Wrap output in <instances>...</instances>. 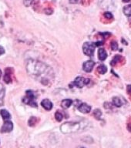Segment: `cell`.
Returning a JSON list of instances; mask_svg holds the SVG:
<instances>
[{"label":"cell","mask_w":131,"mask_h":148,"mask_svg":"<svg viewBox=\"0 0 131 148\" xmlns=\"http://www.w3.org/2000/svg\"><path fill=\"white\" fill-rule=\"evenodd\" d=\"M26 69L28 73L33 77H40L43 74L48 73L49 67H48L45 63L37 60H30L26 64Z\"/></svg>","instance_id":"6da1fadb"},{"label":"cell","mask_w":131,"mask_h":148,"mask_svg":"<svg viewBox=\"0 0 131 148\" xmlns=\"http://www.w3.org/2000/svg\"><path fill=\"white\" fill-rule=\"evenodd\" d=\"M88 123L87 120H82L80 122H67L60 126V130L62 134L77 133L80 130H84L88 127Z\"/></svg>","instance_id":"7a4b0ae2"},{"label":"cell","mask_w":131,"mask_h":148,"mask_svg":"<svg viewBox=\"0 0 131 148\" xmlns=\"http://www.w3.org/2000/svg\"><path fill=\"white\" fill-rule=\"evenodd\" d=\"M23 102L24 103L29 105L32 107H37V103L36 102V95L32 90L26 91V95L23 99Z\"/></svg>","instance_id":"3957f363"},{"label":"cell","mask_w":131,"mask_h":148,"mask_svg":"<svg viewBox=\"0 0 131 148\" xmlns=\"http://www.w3.org/2000/svg\"><path fill=\"white\" fill-rule=\"evenodd\" d=\"M97 46V43L94 42H85L83 46V53L88 56H93L94 53V49Z\"/></svg>","instance_id":"277c9868"},{"label":"cell","mask_w":131,"mask_h":148,"mask_svg":"<svg viewBox=\"0 0 131 148\" xmlns=\"http://www.w3.org/2000/svg\"><path fill=\"white\" fill-rule=\"evenodd\" d=\"M90 83V79L83 78L82 76H77L73 82V84L78 88L83 87L85 85H87Z\"/></svg>","instance_id":"5b68a950"},{"label":"cell","mask_w":131,"mask_h":148,"mask_svg":"<svg viewBox=\"0 0 131 148\" xmlns=\"http://www.w3.org/2000/svg\"><path fill=\"white\" fill-rule=\"evenodd\" d=\"M13 129V123L10 120H5L4 124L2 125V127H1V130L0 132L2 134H4V133H9L11 132Z\"/></svg>","instance_id":"8992f818"},{"label":"cell","mask_w":131,"mask_h":148,"mask_svg":"<svg viewBox=\"0 0 131 148\" xmlns=\"http://www.w3.org/2000/svg\"><path fill=\"white\" fill-rule=\"evenodd\" d=\"M95 62L92 60H88V61H86V62H83V70L86 73H90L92 71L93 69V66H94Z\"/></svg>","instance_id":"52a82bcc"},{"label":"cell","mask_w":131,"mask_h":148,"mask_svg":"<svg viewBox=\"0 0 131 148\" xmlns=\"http://www.w3.org/2000/svg\"><path fill=\"white\" fill-rule=\"evenodd\" d=\"M12 69L10 68H7L5 71V75H4V81L7 84L12 83Z\"/></svg>","instance_id":"ba28073f"},{"label":"cell","mask_w":131,"mask_h":148,"mask_svg":"<svg viewBox=\"0 0 131 148\" xmlns=\"http://www.w3.org/2000/svg\"><path fill=\"white\" fill-rule=\"evenodd\" d=\"M79 111L83 113H88L91 111V106L86 103H80L78 106Z\"/></svg>","instance_id":"9c48e42d"},{"label":"cell","mask_w":131,"mask_h":148,"mask_svg":"<svg viewBox=\"0 0 131 148\" xmlns=\"http://www.w3.org/2000/svg\"><path fill=\"white\" fill-rule=\"evenodd\" d=\"M41 105L46 110H50L53 109V103L48 99H44L43 100H42Z\"/></svg>","instance_id":"30bf717a"},{"label":"cell","mask_w":131,"mask_h":148,"mask_svg":"<svg viewBox=\"0 0 131 148\" xmlns=\"http://www.w3.org/2000/svg\"><path fill=\"white\" fill-rule=\"evenodd\" d=\"M98 57H99V60H101V61H104L106 59L107 57V53H106V50L103 48H100L98 51Z\"/></svg>","instance_id":"8fae6325"},{"label":"cell","mask_w":131,"mask_h":148,"mask_svg":"<svg viewBox=\"0 0 131 148\" xmlns=\"http://www.w3.org/2000/svg\"><path fill=\"white\" fill-rule=\"evenodd\" d=\"M5 87L2 83H0V106L4 105Z\"/></svg>","instance_id":"7c38bea8"},{"label":"cell","mask_w":131,"mask_h":148,"mask_svg":"<svg viewBox=\"0 0 131 148\" xmlns=\"http://www.w3.org/2000/svg\"><path fill=\"white\" fill-rule=\"evenodd\" d=\"M73 103V100L70 99H63L61 103V106L63 109H68L69 106H71Z\"/></svg>","instance_id":"4fadbf2b"},{"label":"cell","mask_w":131,"mask_h":148,"mask_svg":"<svg viewBox=\"0 0 131 148\" xmlns=\"http://www.w3.org/2000/svg\"><path fill=\"white\" fill-rule=\"evenodd\" d=\"M0 114L2 116V119L4 120H9L11 118L10 113L6 110H0Z\"/></svg>","instance_id":"5bb4252c"},{"label":"cell","mask_w":131,"mask_h":148,"mask_svg":"<svg viewBox=\"0 0 131 148\" xmlns=\"http://www.w3.org/2000/svg\"><path fill=\"white\" fill-rule=\"evenodd\" d=\"M113 103L114 106H117V107H120L123 105V102L119 97H115L113 98Z\"/></svg>","instance_id":"9a60e30c"},{"label":"cell","mask_w":131,"mask_h":148,"mask_svg":"<svg viewBox=\"0 0 131 148\" xmlns=\"http://www.w3.org/2000/svg\"><path fill=\"white\" fill-rule=\"evenodd\" d=\"M97 70L99 72L100 74H105L107 71V68L105 65L102 64V65H99L98 68H97Z\"/></svg>","instance_id":"2e32d148"},{"label":"cell","mask_w":131,"mask_h":148,"mask_svg":"<svg viewBox=\"0 0 131 148\" xmlns=\"http://www.w3.org/2000/svg\"><path fill=\"white\" fill-rule=\"evenodd\" d=\"M123 12L127 16H131V4L126 5L123 8Z\"/></svg>","instance_id":"e0dca14e"},{"label":"cell","mask_w":131,"mask_h":148,"mask_svg":"<svg viewBox=\"0 0 131 148\" xmlns=\"http://www.w3.org/2000/svg\"><path fill=\"white\" fill-rule=\"evenodd\" d=\"M93 116H94L95 117H96V119H97V120H99L102 116L101 110H99V109L95 110L93 111Z\"/></svg>","instance_id":"ac0fdd59"},{"label":"cell","mask_w":131,"mask_h":148,"mask_svg":"<svg viewBox=\"0 0 131 148\" xmlns=\"http://www.w3.org/2000/svg\"><path fill=\"white\" fill-rule=\"evenodd\" d=\"M55 117L56 120H57V121H59V122H60V121H62V119H63V115L58 111V112H56V113H55Z\"/></svg>","instance_id":"d6986e66"},{"label":"cell","mask_w":131,"mask_h":148,"mask_svg":"<svg viewBox=\"0 0 131 148\" xmlns=\"http://www.w3.org/2000/svg\"><path fill=\"white\" fill-rule=\"evenodd\" d=\"M120 58H121V56L119 55H117L115 56V57L113 58V60H112V62H110L111 66H115L116 63H117V62L119 61V60H120Z\"/></svg>","instance_id":"ffe728a7"},{"label":"cell","mask_w":131,"mask_h":148,"mask_svg":"<svg viewBox=\"0 0 131 148\" xmlns=\"http://www.w3.org/2000/svg\"><path fill=\"white\" fill-rule=\"evenodd\" d=\"M37 120H36V118L34 117V116H32V117L30 118L29 120V126H34L35 124H36V123Z\"/></svg>","instance_id":"44dd1931"},{"label":"cell","mask_w":131,"mask_h":148,"mask_svg":"<svg viewBox=\"0 0 131 148\" xmlns=\"http://www.w3.org/2000/svg\"><path fill=\"white\" fill-rule=\"evenodd\" d=\"M111 49H113V51H116L118 49V43L117 42H111Z\"/></svg>","instance_id":"7402d4cb"},{"label":"cell","mask_w":131,"mask_h":148,"mask_svg":"<svg viewBox=\"0 0 131 148\" xmlns=\"http://www.w3.org/2000/svg\"><path fill=\"white\" fill-rule=\"evenodd\" d=\"M104 16H105L106 18H108V19H111V18H113V16L112 15V13L110 12H106L104 13Z\"/></svg>","instance_id":"603a6c76"},{"label":"cell","mask_w":131,"mask_h":148,"mask_svg":"<svg viewBox=\"0 0 131 148\" xmlns=\"http://www.w3.org/2000/svg\"><path fill=\"white\" fill-rule=\"evenodd\" d=\"M5 53V49L2 47V46H0V56L2 55V54H4Z\"/></svg>","instance_id":"cb8c5ba5"},{"label":"cell","mask_w":131,"mask_h":148,"mask_svg":"<svg viewBox=\"0 0 131 148\" xmlns=\"http://www.w3.org/2000/svg\"><path fill=\"white\" fill-rule=\"evenodd\" d=\"M100 35L104 36V37H106V36H111V33H110V32H104V33H100Z\"/></svg>","instance_id":"d4e9b609"},{"label":"cell","mask_w":131,"mask_h":148,"mask_svg":"<svg viewBox=\"0 0 131 148\" xmlns=\"http://www.w3.org/2000/svg\"><path fill=\"white\" fill-rule=\"evenodd\" d=\"M127 92H128V93H130H130H131V85L127 86Z\"/></svg>","instance_id":"484cf974"},{"label":"cell","mask_w":131,"mask_h":148,"mask_svg":"<svg viewBox=\"0 0 131 148\" xmlns=\"http://www.w3.org/2000/svg\"><path fill=\"white\" fill-rule=\"evenodd\" d=\"M69 2L71 4H76V3H78L79 0H69Z\"/></svg>","instance_id":"4316f807"},{"label":"cell","mask_w":131,"mask_h":148,"mask_svg":"<svg viewBox=\"0 0 131 148\" xmlns=\"http://www.w3.org/2000/svg\"><path fill=\"white\" fill-rule=\"evenodd\" d=\"M130 0H123V2H129Z\"/></svg>","instance_id":"83f0119b"},{"label":"cell","mask_w":131,"mask_h":148,"mask_svg":"<svg viewBox=\"0 0 131 148\" xmlns=\"http://www.w3.org/2000/svg\"><path fill=\"white\" fill-rule=\"evenodd\" d=\"M1 76H2V71L0 70V78H1Z\"/></svg>","instance_id":"f1b7e54d"},{"label":"cell","mask_w":131,"mask_h":148,"mask_svg":"<svg viewBox=\"0 0 131 148\" xmlns=\"http://www.w3.org/2000/svg\"><path fill=\"white\" fill-rule=\"evenodd\" d=\"M81 148H85V147H81Z\"/></svg>","instance_id":"f546056e"}]
</instances>
